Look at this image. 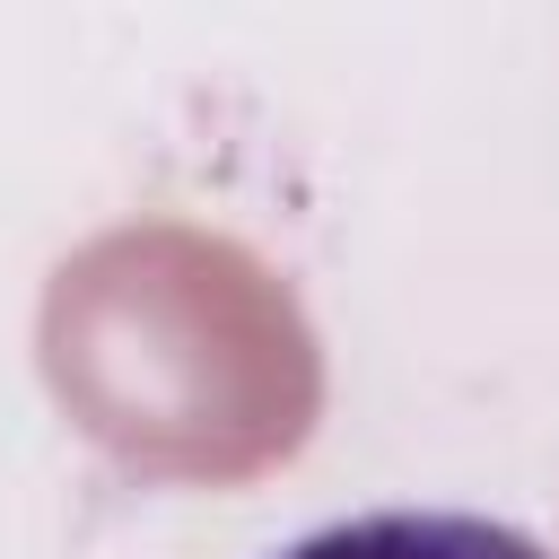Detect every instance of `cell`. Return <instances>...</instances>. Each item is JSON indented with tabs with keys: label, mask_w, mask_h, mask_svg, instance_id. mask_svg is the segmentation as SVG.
I'll return each instance as SVG.
<instances>
[{
	"label": "cell",
	"mask_w": 559,
	"mask_h": 559,
	"mask_svg": "<svg viewBox=\"0 0 559 559\" xmlns=\"http://www.w3.org/2000/svg\"><path fill=\"white\" fill-rule=\"evenodd\" d=\"M35 358L70 428L148 480H253L323 411V349L288 280L183 218L87 236L44 288Z\"/></svg>",
	"instance_id": "cell-1"
},
{
	"label": "cell",
	"mask_w": 559,
	"mask_h": 559,
	"mask_svg": "<svg viewBox=\"0 0 559 559\" xmlns=\"http://www.w3.org/2000/svg\"><path fill=\"white\" fill-rule=\"evenodd\" d=\"M280 559H550L533 533L489 524V515H454V507H384V515H349L323 524L306 542H288Z\"/></svg>",
	"instance_id": "cell-2"
}]
</instances>
